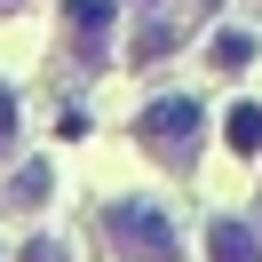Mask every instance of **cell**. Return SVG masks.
Here are the masks:
<instances>
[{
  "label": "cell",
  "mask_w": 262,
  "mask_h": 262,
  "mask_svg": "<svg viewBox=\"0 0 262 262\" xmlns=\"http://www.w3.org/2000/svg\"><path fill=\"white\" fill-rule=\"evenodd\" d=\"M112 238H119V254H127V262H183L167 214H159V207H135V199H119V207H112Z\"/></svg>",
  "instance_id": "2"
},
{
  "label": "cell",
  "mask_w": 262,
  "mask_h": 262,
  "mask_svg": "<svg viewBox=\"0 0 262 262\" xmlns=\"http://www.w3.org/2000/svg\"><path fill=\"white\" fill-rule=\"evenodd\" d=\"M199 135H207V119H199V103H191V96H159L143 119H135V143H151L159 159H175V167L199 151Z\"/></svg>",
  "instance_id": "1"
},
{
  "label": "cell",
  "mask_w": 262,
  "mask_h": 262,
  "mask_svg": "<svg viewBox=\"0 0 262 262\" xmlns=\"http://www.w3.org/2000/svg\"><path fill=\"white\" fill-rule=\"evenodd\" d=\"M8 135H16V96L0 88V143H8Z\"/></svg>",
  "instance_id": "9"
},
{
  "label": "cell",
  "mask_w": 262,
  "mask_h": 262,
  "mask_svg": "<svg viewBox=\"0 0 262 262\" xmlns=\"http://www.w3.org/2000/svg\"><path fill=\"white\" fill-rule=\"evenodd\" d=\"M230 151H238V159L262 151V103H230Z\"/></svg>",
  "instance_id": "5"
},
{
  "label": "cell",
  "mask_w": 262,
  "mask_h": 262,
  "mask_svg": "<svg viewBox=\"0 0 262 262\" xmlns=\"http://www.w3.org/2000/svg\"><path fill=\"white\" fill-rule=\"evenodd\" d=\"M24 262H72V254H64L56 238H40V246H24Z\"/></svg>",
  "instance_id": "8"
},
{
  "label": "cell",
  "mask_w": 262,
  "mask_h": 262,
  "mask_svg": "<svg viewBox=\"0 0 262 262\" xmlns=\"http://www.w3.org/2000/svg\"><path fill=\"white\" fill-rule=\"evenodd\" d=\"M207 254H214V262H262V238H254L246 223H230V214H223V223L207 230Z\"/></svg>",
  "instance_id": "3"
},
{
  "label": "cell",
  "mask_w": 262,
  "mask_h": 262,
  "mask_svg": "<svg viewBox=\"0 0 262 262\" xmlns=\"http://www.w3.org/2000/svg\"><path fill=\"white\" fill-rule=\"evenodd\" d=\"M64 32H80V48H103V32H112V0H72V8H64Z\"/></svg>",
  "instance_id": "4"
},
{
  "label": "cell",
  "mask_w": 262,
  "mask_h": 262,
  "mask_svg": "<svg viewBox=\"0 0 262 262\" xmlns=\"http://www.w3.org/2000/svg\"><path fill=\"white\" fill-rule=\"evenodd\" d=\"M214 72H246V64H254V32H214Z\"/></svg>",
  "instance_id": "6"
},
{
  "label": "cell",
  "mask_w": 262,
  "mask_h": 262,
  "mask_svg": "<svg viewBox=\"0 0 262 262\" xmlns=\"http://www.w3.org/2000/svg\"><path fill=\"white\" fill-rule=\"evenodd\" d=\"M48 199V167H24L16 183H8V207H40Z\"/></svg>",
  "instance_id": "7"
}]
</instances>
